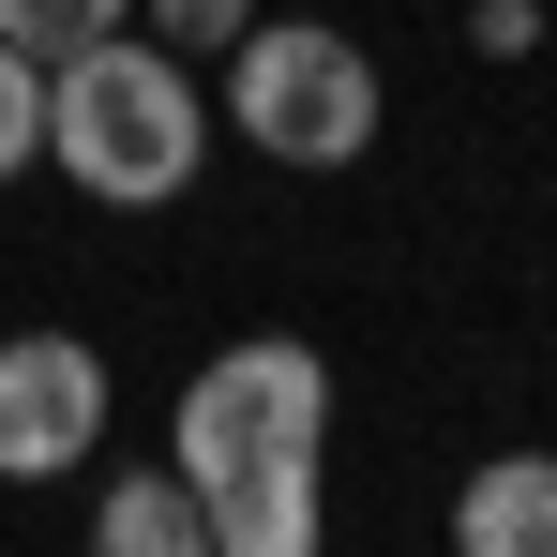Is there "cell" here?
Here are the masks:
<instances>
[{
    "instance_id": "cell-1",
    "label": "cell",
    "mask_w": 557,
    "mask_h": 557,
    "mask_svg": "<svg viewBox=\"0 0 557 557\" xmlns=\"http://www.w3.org/2000/svg\"><path fill=\"white\" fill-rule=\"evenodd\" d=\"M182 482L211 557H301L332 512V362L301 332H242L182 376Z\"/></svg>"
},
{
    "instance_id": "cell-2",
    "label": "cell",
    "mask_w": 557,
    "mask_h": 557,
    "mask_svg": "<svg viewBox=\"0 0 557 557\" xmlns=\"http://www.w3.org/2000/svg\"><path fill=\"white\" fill-rule=\"evenodd\" d=\"M46 166L76 196H106V211L196 196V166H211V91H196V61L151 46L136 15L91 30V46H61V61H46Z\"/></svg>"
},
{
    "instance_id": "cell-3",
    "label": "cell",
    "mask_w": 557,
    "mask_h": 557,
    "mask_svg": "<svg viewBox=\"0 0 557 557\" xmlns=\"http://www.w3.org/2000/svg\"><path fill=\"white\" fill-rule=\"evenodd\" d=\"M226 121H242L272 166H362L376 151V46L332 30V15H242Z\"/></svg>"
},
{
    "instance_id": "cell-4",
    "label": "cell",
    "mask_w": 557,
    "mask_h": 557,
    "mask_svg": "<svg viewBox=\"0 0 557 557\" xmlns=\"http://www.w3.org/2000/svg\"><path fill=\"white\" fill-rule=\"evenodd\" d=\"M106 437V362L76 332H0V482H61Z\"/></svg>"
},
{
    "instance_id": "cell-5",
    "label": "cell",
    "mask_w": 557,
    "mask_h": 557,
    "mask_svg": "<svg viewBox=\"0 0 557 557\" xmlns=\"http://www.w3.org/2000/svg\"><path fill=\"white\" fill-rule=\"evenodd\" d=\"M453 543H467V557H557V453H497V467H467Z\"/></svg>"
},
{
    "instance_id": "cell-6",
    "label": "cell",
    "mask_w": 557,
    "mask_h": 557,
    "mask_svg": "<svg viewBox=\"0 0 557 557\" xmlns=\"http://www.w3.org/2000/svg\"><path fill=\"white\" fill-rule=\"evenodd\" d=\"M91 557H211V512H196L182 467H151V482H106L91 497Z\"/></svg>"
},
{
    "instance_id": "cell-7",
    "label": "cell",
    "mask_w": 557,
    "mask_h": 557,
    "mask_svg": "<svg viewBox=\"0 0 557 557\" xmlns=\"http://www.w3.org/2000/svg\"><path fill=\"white\" fill-rule=\"evenodd\" d=\"M136 0H0V46H30V61H61V46H91V30H121Z\"/></svg>"
},
{
    "instance_id": "cell-8",
    "label": "cell",
    "mask_w": 557,
    "mask_h": 557,
    "mask_svg": "<svg viewBox=\"0 0 557 557\" xmlns=\"http://www.w3.org/2000/svg\"><path fill=\"white\" fill-rule=\"evenodd\" d=\"M242 15H257V0H136V30H151V46H182V61H226V46H242Z\"/></svg>"
},
{
    "instance_id": "cell-9",
    "label": "cell",
    "mask_w": 557,
    "mask_h": 557,
    "mask_svg": "<svg viewBox=\"0 0 557 557\" xmlns=\"http://www.w3.org/2000/svg\"><path fill=\"white\" fill-rule=\"evenodd\" d=\"M30 151H46V61H30V46H0V182H15Z\"/></svg>"
},
{
    "instance_id": "cell-10",
    "label": "cell",
    "mask_w": 557,
    "mask_h": 557,
    "mask_svg": "<svg viewBox=\"0 0 557 557\" xmlns=\"http://www.w3.org/2000/svg\"><path fill=\"white\" fill-rule=\"evenodd\" d=\"M467 46H497V61H512V46H543V15H528V0H482V15H467Z\"/></svg>"
}]
</instances>
